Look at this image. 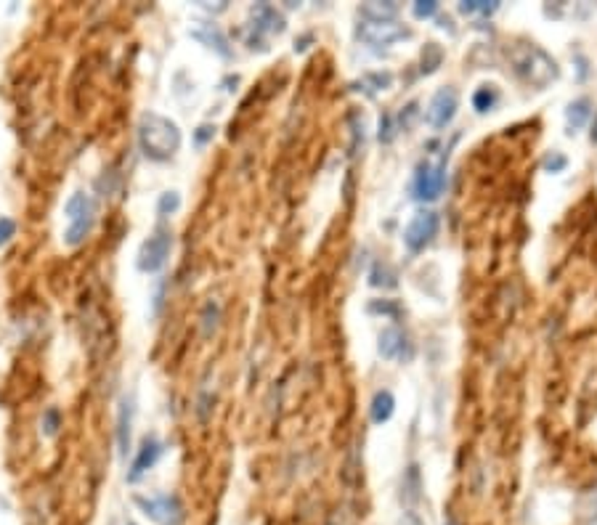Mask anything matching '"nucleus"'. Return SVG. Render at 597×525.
Listing matches in <instances>:
<instances>
[{"label":"nucleus","mask_w":597,"mask_h":525,"mask_svg":"<svg viewBox=\"0 0 597 525\" xmlns=\"http://www.w3.org/2000/svg\"><path fill=\"white\" fill-rule=\"evenodd\" d=\"M181 207V197H178V191H167V194H162V199H160V215H170V212H175V210Z\"/></svg>","instance_id":"obj_19"},{"label":"nucleus","mask_w":597,"mask_h":525,"mask_svg":"<svg viewBox=\"0 0 597 525\" xmlns=\"http://www.w3.org/2000/svg\"><path fill=\"white\" fill-rule=\"evenodd\" d=\"M170 250H173V234L167 229H157L141 244V250H138V258H136L138 271L141 274H157V271H162L167 258H170Z\"/></svg>","instance_id":"obj_4"},{"label":"nucleus","mask_w":597,"mask_h":525,"mask_svg":"<svg viewBox=\"0 0 597 525\" xmlns=\"http://www.w3.org/2000/svg\"><path fill=\"white\" fill-rule=\"evenodd\" d=\"M446 183V154H438L435 159H425L417 167V178H414V191L417 199H438V194L444 191Z\"/></svg>","instance_id":"obj_5"},{"label":"nucleus","mask_w":597,"mask_h":525,"mask_svg":"<svg viewBox=\"0 0 597 525\" xmlns=\"http://www.w3.org/2000/svg\"><path fill=\"white\" fill-rule=\"evenodd\" d=\"M435 11H438V3H433V0H420V3H414V16H417V19H427V16H433Z\"/></svg>","instance_id":"obj_20"},{"label":"nucleus","mask_w":597,"mask_h":525,"mask_svg":"<svg viewBox=\"0 0 597 525\" xmlns=\"http://www.w3.org/2000/svg\"><path fill=\"white\" fill-rule=\"evenodd\" d=\"M43 427L45 435H56V430H59V411L56 409H48L43 414Z\"/></svg>","instance_id":"obj_22"},{"label":"nucleus","mask_w":597,"mask_h":525,"mask_svg":"<svg viewBox=\"0 0 597 525\" xmlns=\"http://www.w3.org/2000/svg\"><path fill=\"white\" fill-rule=\"evenodd\" d=\"M393 131H391V117H382L380 120V141H391Z\"/></svg>","instance_id":"obj_25"},{"label":"nucleus","mask_w":597,"mask_h":525,"mask_svg":"<svg viewBox=\"0 0 597 525\" xmlns=\"http://www.w3.org/2000/svg\"><path fill=\"white\" fill-rule=\"evenodd\" d=\"M122 409H119V419H117V443H119V457H128V449H131V422H133V404L125 398L122 401Z\"/></svg>","instance_id":"obj_12"},{"label":"nucleus","mask_w":597,"mask_h":525,"mask_svg":"<svg viewBox=\"0 0 597 525\" xmlns=\"http://www.w3.org/2000/svg\"><path fill=\"white\" fill-rule=\"evenodd\" d=\"M160 454H162V443H160L157 438H143V443H141V449H138V457H136V461H133L128 481H131V483L141 481L143 472L152 470L154 464H157Z\"/></svg>","instance_id":"obj_11"},{"label":"nucleus","mask_w":597,"mask_h":525,"mask_svg":"<svg viewBox=\"0 0 597 525\" xmlns=\"http://www.w3.org/2000/svg\"><path fill=\"white\" fill-rule=\"evenodd\" d=\"M512 61H515V69L536 88L550 85L555 77H557V64H555V59H550V56L544 54L542 48H536V45H523L521 51L512 56Z\"/></svg>","instance_id":"obj_3"},{"label":"nucleus","mask_w":597,"mask_h":525,"mask_svg":"<svg viewBox=\"0 0 597 525\" xmlns=\"http://www.w3.org/2000/svg\"><path fill=\"white\" fill-rule=\"evenodd\" d=\"M589 114H592V109H589V101H586V99L574 101V104L568 107V128H571V133L579 131V128H581V125L589 120Z\"/></svg>","instance_id":"obj_16"},{"label":"nucleus","mask_w":597,"mask_h":525,"mask_svg":"<svg viewBox=\"0 0 597 525\" xmlns=\"http://www.w3.org/2000/svg\"><path fill=\"white\" fill-rule=\"evenodd\" d=\"M494 101H497V90H494V85H483L475 96H473V104H475L478 111H489L491 107H494Z\"/></svg>","instance_id":"obj_17"},{"label":"nucleus","mask_w":597,"mask_h":525,"mask_svg":"<svg viewBox=\"0 0 597 525\" xmlns=\"http://www.w3.org/2000/svg\"><path fill=\"white\" fill-rule=\"evenodd\" d=\"M138 146L149 159L165 162L181 149V131L173 120L157 111H146L138 120Z\"/></svg>","instance_id":"obj_1"},{"label":"nucleus","mask_w":597,"mask_h":525,"mask_svg":"<svg viewBox=\"0 0 597 525\" xmlns=\"http://www.w3.org/2000/svg\"><path fill=\"white\" fill-rule=\"evenodd\" d=\"M398 525H422V520H420L414 512H403L401 520H398Z\"/></svg>","instance_id":"obj_26"},{"label":"nucleus","mask_w":597,"mask_h":525,"mask_svg":"<svg viewBox=\"0 0 597 525\" xmlns=\"http://www.w3.org/2000/svg\"><path fill=\"white\" fill-rule=\"evenodd\" d=\"M459 11H462V13H483V16H489V13L497 11V3L473 0V3H462V6H459Z\"/></svg>","instance_id":"obj_18"},{"label":"nucleus","mask_w":597,"mask_h":525,"mask_svg":"<svg viewBox=\"0 0 597 525\" xmlns=\"http://www.w3.org/2000/svg\"><path fill=\"white\" fill-rule=\"evenodd\" d=\"M589 525H597V520H595V523H589Z\"/></svg>","instance_id":"obj_28"},{"label":"nucleus","mask_w":597,"mask_h":525,"mask_svg":"<svg viewBox=\"0 0 597 525\" xmlns=\"http://www.w3.org/2000/svg\"><path fill=\"white\" fill-rule=\"evenodd\" d=\"M435 231H438V215H435L433 210L417 212V215L406 223V229H403V244H406V250H412V252L425 250V247L433 241Z\"/></svg>","instance_id":"obj_6"},{"label":"nucleus","mask_w":597,"mask_h":525,"mask_svg":"<svg viewBox=\"0 0 597 525\" xmlns=\"http://www.w3.org/2000/svg\"><path fill=\"white\" fill-rule=\"evenodd\" d=\"M64 215H66L64 244L69 250H75V247H80L88 239V234L93 231V223H96V202L88 197L85 191H75L64 202Z\"/></svg>","instance_id":"obj_2"},{"label":"nucleus","mask_w":597,"mask_h":525,"mask_svg":"<svg viewBox=\"0 0 597 525\" xmlns=\"http://www.w3.org/2000/svg\"><path fill=\"white\" fill-rule=\"evenodd\" d=\"M136 504L143 509L146 517H152L154 523H165L173 525L181 514V507L175 502L173 496H154V499H146V496H136Z\"/></svg>","instance_id":"obj_9"},{"label":"nucleus","mask_w":597,"mask_h":525,"mask_svg":"<svg viewBox=\"0 0 597 525\" xmlns=\"http://www.w3.org/2000/svg\"><path fill=\"white\" fill-rule=\"evenodd\" d=\"M13 234H16V223L11 218H0V247L8 244Z\"/></svg>","instance_id":"obj_21"},{"label":"nucleus","mask_w":597,"mask_h":525,"mask_svg":"<svg viewBox=\"0 0 597 525\" xmlns=\"http://www.w3.org/2000/svg\"><path fill=\"white\" fill-rule=\"evenodd\" d=\"M250 27L255 30V35H282L287 22L284 16L268 3H258L250 11Z\"/></svg>","instance_id":"obj_10"},{"label":"nucleus","mask_w":597,"mask_h":525,"mask_svg":"<svg viewBox=\"0 0 597 525\" xmlns=\"http://www.w3.org/2000/svg\"><path fill=\"white\" fill-rule=\"evenodd\" d=\"M358 37L370 45H391L401 37H409V30H403L401 24L391 22H372V19H364L358 24Z\"/></svg>","instance_id":"obj_8"},{"label":"nucleus","mask_w":597,"mask_h":525,"mask_svg":"<svg viewBox=\"0 0 597 525\" xmlns=\"http://www.w3.org/2000/svg\"><path fill=\"white\" fill-rule=\"evenodd\" d=\"M393 406H396V401H393V395L388 390L374 395V401H372V422H377V425L388 422L393 416Z\"/></svg>","instance_id":"obj_14"},{"label":"nucleus","mask_w":597,"mask_h":525,"mask_svg":"<svg viewBox=\"0 0 597 525\" xmlns=\"http://www.w3.org/2000/svg\"><path fill=\"white\" fill-rule=\"evenodd\" d=\"M456 107H459V96H456L454 88H441V90H435V96L430 99L425 120L435 131H444L446 125L454 120Z\"/></svg>","instance_id":"obj_7"},{"label":"nucleus","mask_w":597,"mask_h":525,"mask_svg":"<svg viewBox=\"0 0 597 525\" xmlns=\"http://www.w3.org/2000/svg\"><path fill=\"white\" fill-rule=\"evenodd\" d=\"M398 13L396 3H367L361 6V19H372V22H391Z\"/></svg>","instance_id":"obj_13"},{"label":"nucleus","mask_w":597,"mask_h":525,"mask_svg":"<svg viewBox=\"0 0 597 525\" xmlns=\"http://www.w3.org/2000/svg\"><path fill=\"white\" fill-rule=\"evenodd\" d=\"M401 342H403V334L398 332V329H385V332L380 334L382 358H396V356H398V350H401Z\"/></svg>","instance_id":"obj_15"},{"label":"nucleus","mask_w":597,"mask_h":525,"mask_svg":"<svg viewBox=\"0 0 597 525\" xmlns=\"http://www.w3.org/2000/svg\"><path fill=\"white\" fill-rule=\"evenodd\" d=\"M592 141L597 143V117H595V131H592Z\"/></svg>","instance_id":"obj_27"},{"label":"nucleus","mask_w":597,"mask_h":525,"mask_svg":"<svg viewBox=\"0 0 597 525\" xmlns=\"http://www.w3.org/2000/svg\"><path fill=\"white\" fill-rule=\"evenodd\" d=\"M213 135H215V128H213V125H202V128H199V131L194 133V141H196V146H205V143L210 141Z\"/></svg>","instance_id":"obj_24"},{"label":"nucleus","mask_w":597,"mask_h":525,"mask_svg":"<svg viewBox=\"0 0 597 525\" xmlns=\"http://www.w3.org/2000/svg\"><path fill=\"white\" fill-rule=\"evenodd\" d=\"M565 164H568V159H565L560 152H552L547 159H544V167H547V170H552V173H560Z\"/></svg>","instance_id":"obj_23"}]
</instances>
